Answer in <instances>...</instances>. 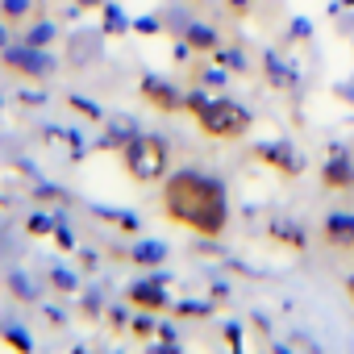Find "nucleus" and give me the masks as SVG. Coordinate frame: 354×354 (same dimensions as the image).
I'll return each instance as SVG.
<instances>
[{
	"label": "nucleus",
	"mask_w": 354,
	"mask_h": 354,
	"mask_svg": "<svg viewBox=\"0 0 354 354\" xmlns=\"http://www.w3.org/2000/svg\"><path fill=\"white\" fill-rule=\"evenodd\" d=\"M142 96H146L150 104H158V109H184V100L175 96L162 80H146V84H142Z\"/></svg>",
	"instance_id": "nucleus-6"
},
{
	"label": "nucleus",
	"mask_w": 354,
	"mask_h": 354,
	"mask_svg": "<svg viewBox=\"0 0 354 354\" xmlns=\"http://www.w3.org/2000/svg\"><path fill=\"white\" fill-rule=\"evenodd\" d=\"M0 46H5V34H0Z\"/></svg>",
	"instance_id": "nucleus-11"
},
{
	"label": "nucleus",
	"mask_w": 354,
	"mask_h": 354,
	"mask_svg": "<svg viewBox=\"0 0 354 354\" xmlns=\"http://www.w3.org/2000/svg\"><path fill=\"white\" fill-rule=\"evenodd\" d=\"M142 308H162L167 304V292L158 288V283H133V292H129Z\"/></svg>",
	"instance_id": "nucleus-7"
},
{
	"label": "nucleus",
	"mask_w": 354,
	"mask_h": 354,
	"mask_svg": "<svg viewBox=\"0 0 354 354\" xmlns=\"http://www.w3.org/2000/svg\"><path fill=\"white\" fill-rule=\"evenodd\" d=\"M5 67H13L21 75H46L50 71V59L42 50H5Z\"/></svg>",
	"instance_id": "nucleus-4"
},
{
	"label": "nucleus",
	"mask_w": 354,
	"mask_h": 354,
	"mask_svg": "<svg viewBox=\"0 0 354 354\" xmlns=\"http://www.w3.org/2000/svg\"><path fill=\"white\" fill-rule=\"evenodd\" d=\"M346 296H350V304H354V275L346 279Z\"/></svg>",
	"instance_id": "nucleus-10"
},
{
	"label": "nucleus",
	"mask_w": 354,
	"mask_h": 354,
	"mask_svg": "<svg viewBox=\"0 0 354 354\" xmlns=\"http://www.w3.org/2000/svg\"><path fill=\"white\" fill-rule=\"evenodd\" d=\"M133 259H138V263H158V259H162V246H150V242H146V246H138Z\"/></svg>",
	"instance_id": "nucleus-8"
},
{
	"label": "nucleus",
	"mask_w": 354,
	"mask_h": 354,
	"mask_svg": "<svg viewBox=\"0 0 354 354\" xmlns=\"http://www.w3.org/2000/svg\"><path fill=\"white\" fill-rule=\"evenodd\" d=\"M325 238H329L333 246H342V250H354V217H350V213H333V217L325 221Z\"/></svg>",
	"instance_id": "nucleus-5"
},
{
	"label": "nucleus",
	"mask_w": 354,
	"mask_h": 354,
	"mask_svg": "<svg viewBox=\"0 0 354 354\" xmlns=\"http://www.w3.org/2000/svg\"><path fill=\"white\" fill-rule=\"evenodd\" d=\"M184 109H188V113L196 117V125H201L209 138H217V142H238V138H246V129H250V113H246L242 104H234V100L188 96Z\"/></svg>",
	"instance_id": "nucleus-2"
},
{
	"label": "nucleus",
	"mask_w": 354,
	"mask_h": 354,
	"mask_svg": "<svg viewBox=\"0 0 354 354\" xmlns=\"http://www.w3.org/2000/svg\"><path fill=\"white\" fill-rule=\"evenodd\" d=\"M162 213H167V221L184 225L201 238H221L230 225L225 188L213 175H201V171H175L162 184Z\"/></svg>",
	"instance_id": "nucleus-1"
},
{
	"label": "nucleus",
	"mask_w": 354,
	"mask_h": 354,
	"mask_svg": "<svg viewBox=\"0 0 354 354\" xmlns=\"http://www.w3.org/2000/svg\"><path fill=\"white\" fill-rule=\"evenodd\" d=\"M121 162H125V171L133 175L138 184H158L162 175H167L171 150H167L162 138H154V133H138V138H129V146L121 150Z\"/></svg>",
	"instance_id": "nucleus-3"
},
{
	"label": "nucleus",
	"mask_w": 354,
	"mask_h": 354,
	"mask_svg": "<svg viewBox=\"0 0 354 354\" xmlns=\"http://www.w3.org/2000/svg\"><path fill=\"white\" fill-rule=\"evenodd\" d=\"M329 184H354V175H350L342 162H333V167H329Z\"/></svg>",
	"instance_id": "nucleus-9"
}]
</instances>
